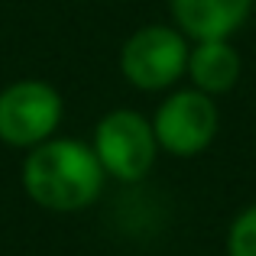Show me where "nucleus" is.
<instances>
[{
    "instance_id": "obj_1",
    "label": "nucleus",
    "mask_w": 256,
    "mask_h": 256,
    "mask_svg": "<svg viewBox=\"0 0 256 256\" xmlns=\"http://www.w3.org/2000/svg\"><path fill=\"white\" fill-rule=\"evenodd\" d=\"M20 178L32 204L56 214H72L91 208L100 198L107 172L94 146L52 136L30 150Z\"/></svg>"
},
{
    "instance_id": "obj_2",
    "label": "nucleus",
    "mask_w": 256,
    "mask_h": 256,
    "mask_svg": "<svg viewBox=\"0 0 256 256\" xmlns=\"http://www.w3.org/2000/svg\"><path fill=\"white\" fill-rule=\"evenodd\" d=\"M62 114V94L49 82L20 78L0 91V143L13 150H36L56 136Z\"/></svg>"
},
{
    "instance_id": "obj_3",
    "label": "nucleus",
    "mask_w": 256,
    "mask_h": 256,
    "mask_svg": "<svg viewBox=\"0 0 256 256\" xmlns=\"http://www.w3.org/2000/svg\"><path fill=\"white\" fill-rule=\"evenodd\" d=\"M91 146L98 152L104 172L120 182L146 178L152 162H156V152H159V140H156L152 124L143 114L126 110V107L100 117Z\"/></svg>"
},
{
    "instance_id": "obj_4",
    "label": "nucleus",
    "mask_w": 256,
    "mask_h": 256,
    "mask_svg": "<svg viewBox=\"0 0 256 256\" xmlns=\"http://www.w3.org/2000/svg\"><path fill=\"white\" fill-rule=\"evenodd\" d=\"M188 42L172 26H143L120 49V72L140 91H166L188 72Z\"/></svg>"
},
{
    "instance_id": "obj_5",
    "label": "nucleus",
    "mask_w": 256,
    "mask_h": 256,
    "mask_svg": "<svg viewBox=\"0 0 256 256\" xmlns=\"http://www.w3.org/2000/svg\"><path fill=\"white\" fill-rule=\"evenodd\" d=\"M218 107H214L211 94L198 91H175L172 98L162 100V107L156 110L152 130H156L159 150L172 152V156H198L218 136Z\"/></svg>"
},
{
    "instance_id": "obj_6",
    "label": "nucleus",
    "mask_w": 256,
    "mask_h": 256,
    "mask_svg": "<svg viewBox=\"0 0 256 256\" xmlns=\"http://www.w3.org/2000/svg\"><path fill=\"white\" fill-rule=\"evenodd\" d=\"M169 10L194 42L230 39L253 13V0H169Z\"/></svg>"
},
{
    "instance_id": "obj_7",
    "label": "nucleus",
    "mask_w": 256,
    "mask_h": 256,
    "mask_svg": "<svg viewBox=\"0 0 256 256\" xmlns=\"http://www.w3.org/2000/svg\"><path fill=\"white\" fill-rule=\"evenodd\" d=\"M188 75L198 91L227 94L240 82V52L230 39H208L188 52Z\"/></svg>"
},
{
    "instance_id": "obj_8",
    "label": "nucleus",
    "mask_w": 256,
    "mask_h": 256,
    "mask_svg": "<svg viewBox=\"0 0 256 256\" xmlns=\"http://www.w3.org/2000/svg\"><path fill=\"white\" fill-rule=\"evenodd\" d=\"M227 256H256V204L237 214L227 234Z\"/></svg>"
}]
</instances>
